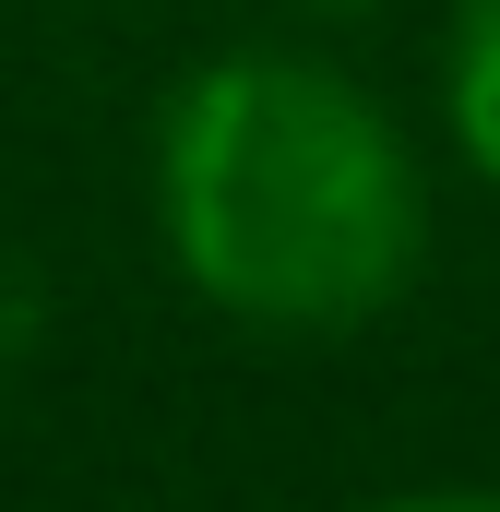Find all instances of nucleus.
Masks as SVG:
<instances>
[{"mask_svg":"<svg viewBox=\"0 0 500 512\" xmlns=\"http://www.w3.org/2000/svg\"><path fill=\"white\" fill-rule=\"evenodd\" d=\"M143 203L179 286L274 346H346L393 322L441 239L417 131L310 36L203 48L155 96Z\"/></svg>","mask_w":500,"mask_h":512,"instance_id":"f257e3e1","label":"nucleus"},{"mask_svg":"<svg viewBox=\"0 0 500 512\" xmlns=\"http://www.w3.org/2000/svg\"><path fill=\"white\" fill-rule=\"evenodd\" d=\"M441 143L500 203V0H453L441 12Z\"/></svg>","mask_w":500,"mask_h":512,"instance_id":"f03ea898","label":"nucleus"},{"mask_svg":"<svg viewBox=\"0 0 500 512\" xmlns=\"http://www.w3.org/2000/svg\"><path fill=\"white\" fill-rule=\"evenodd\" d=\"M358 512H500V489H477V477H417V489H381Z\"/></svg>","mask_w":500,"mask_h":512,"instance_id":"7ed1b4c3","label":"nucleus"},{"mask_svg":"<svg viewBox=\"0 0 500 512\" xmlns=\"http://www.w3.org/2000/svg\"><path fill=\"white\" fill-rule=\"evenodd\" d=\"M274 12H298V24H370L381 0H274Z\"/></svg>","mask_w":500,"mask_h":512,"instance_id":"20e7f679","label":"nucleus"}]
</instances>
